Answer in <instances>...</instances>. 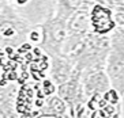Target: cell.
I'll return each instance as SVG.
<instances>
[{
	"label": "cell",
	"mask_w": 124,
	"mask_h": 118,
	"mask_svg": "<svg viewBox=\"0 0 124 118\" xmlns=\"http://www.w3.org/2000/svg\"><path fill=\"white\" fill-rule=\"evenodd\" d=\"M33 29V25L6 3L0 11V48H21L30 38Z\"/></svg>",
	"instance_id": "obj_1"
},
{
	"label": "cell",
	"mask_w": 124,
	"mask_h": 118,
	"mask_svg": "<svg viewBox=\"0 0 124 118\" xmlns=\"http://www.w3.org/2000/svg\"><path fill=\"white\" fill-rule=\"evenodd\" d=\"M108 53H109L108 37L95 31H90L85 35L79 57L75 62V68L82 72L89 68L105 67Z\"/></svg>",
	"instance_id": "obj_2"
},
{
	"label": "cell",
	"mask_w": 124,
	"mask_h": 118,
	"mask_svg": "<svg viewBox=\"0 0 124 118\" xmlns=\"http://www.w3.org/2000/svg\"><path fill=\"white\" fill-rule=\"evenodd\" d=\"M40 46L49 57L62 54L63 46L68 37L67 29V19L53 15L49 19L40 25Z\"/></svg>",
	"instance_id": "obj_3"
},
{
	"label": "cell",
	"mask_w": 124,
	"mask_h": 118,
	"mask_svg": "<svg viewBox=\"0 0 124 118\" xmlns=\"http://www.w3.org/2000/svg\"><path fill=\"white\" fill-rule=\"evenodd\" d=\"M7 4L33 26L42 25L56 11V0H7Z\"/></svg>",
	"instance_id": "obj_4"
},
{
	"label": "cell",
	"mask_w": 124,
	"mask_h": 118,
	"mask_svg": "<svg viewBox=\"0 0 124 118\" xmlns=\"http://www.w3.org/2000/svg\"><path fill=\"white\" fill-rule=\"evenodd\" d=\"M75 65L71 62L67 57L63 54L53 56L51 57V67H49V73H51L52 82L56 86H60L63 83H66L74 72Z\"/></svg>",
	"instance_id": "obj_5"
},
{
	"label": "cell",
	"mask_w": 124,
	"mask_h": 118,
	"mask_svg": "<svg viewBox=\"0 0 124 118\" xmlns=\"http://www.w3.org/2000/svg\"><path fill=\"white\" fill-rule=\"evenodd\" d=\"M91 26L93 31L104 34L109 33L115 27V22L112 21V11L104 7L102 4H94L91 8Z\"/></svg>",
	"instance_id": "obj_6"
},
{
	"label": "cell",
	"mask_w": 124,
	"mask_h": 118,
	"mask_svg": "<svg viewBox=\"0 0 124 118\" xmlns=\"http://www.w3.org/2000/svg\"><path fill=\"white\" fill-rule=\"evenodd\" d=\"M16 88L8 86L1 88L0 94V118H19L18 110L15 107Z\"/></svg>",
	"instance_id": "obj_7"
},
{
	"label": "cell",
	"mask_w": 124,
	"mask_h": 118,
	"mask_svg": "<svg viewBox=\"0 0 124 118\" xmlns=\"http://www.w3.org/2000/svg\"><path fill=\"white\" fill-rule=\"evenodd\" d=\"M85 1H86V0H57L55 15H59V16H62V18L68 21L70 16H71L78 8L82 7V4H83Z\"/></svg>",
	"instance_id": "obj_8"
},
{
	"label": "cell",
	"mask_w": 124,
	"mask_h": 118,
	"mask_svg": "<svg viewBox=\"0 0 124 118\" xmlns=\"http://www.w3.org/2000/svg\"><path fill=\"white\" fill-rule=\"evenodd\" d=\"M67 107H68L67 103L57 95V97H51L46 100L45 111L49 113V114H55V115H64Z\"/></svg>",
	"instance_id": "obj_9"
},
{
	"label": "cell",
	"mask_w": 124,
	"mask_h": 118,
	"mask_svg": "<svg viewBox=\"0 0 124 118\" xmlns=\"http://www.w3.org/2000/svg\"><path fill=\"white\" fill-rule=\"evenodd\" d=\"M104 110H105V113L108 114V117H112V115L115 114V107H113V104H110V103L106 104V107L104 109Z\"/></svg>",
	"instance_id": "obj_10"
},
{
	"label": "cell",
	"mask_w": 124,
	"mask_h": 118,
	"mask_svg": "<svg viewBox=\"0 0 124 118\" xmlns=\"http://www.w3.org/2000/svg\"><path fill=\"white\" fill-rule=\"evenodd\" d=\"M90 117H91V118H101V115H100L98 110H94V111L90 114Z\"/></svg>",
	"instance_id": "obj_11"
},
{
	"label": "cell",
	"mask_w": 124,
	"mask_h": 118,
	"mask_svg": "<svg viewBox=\"0 0 124 118\" xmlns=\"http://www.w3.org/2000/svg\"><path fill=\"white\" fill-rule=\"evenodd\" d=\"M7 3V0H0V11H1V8L4 7V4Z\"/></svg>",
	"instance_id": "obj_12"
},
{
	"label": "cell",
	"mask_w": 124,
	"mask_h": 118,
	"mask_svg": "<svg viewBox=\"0 0 124 118\" xmlns=\"http://www.w3.org/2000/svg\"><path fill=\"white\" fill-rule=\"evenodd\" d=\"M110 118H119V114H117V113H115V114H113Z\"/></svg>",
	"instance_id": "obj_13"
},
{
	"label": "cell",
	"mask_w": 124,
	"mask_h": 118,
	"mask_svg": "<svg viewBox=\"0 0 124 118\" xmlns=\"http://www.w3.org/2000/svg\"><path fill=\"white\" fill-rule=\"evenodd\" d=\"M56 3H57V0H56Z\"/></svg>",
	"instance_id": "obj_14"
}]
</instances>
